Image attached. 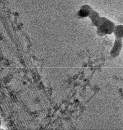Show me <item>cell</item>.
Masks as SVG:
<instances>
[{"label":"cell","instance_id":"obj_4","mask_svg":"<svg viewBox=\"0 0 123 130\" xmlns=\"http://www.w3.org/2000/svg\"><path fill=\"white\" fill-rule=\"evenodd\" d=\"M89 10H88V9H87V7L83 6L79 11L78 16L81 17H85L89 15Z\"/></svg>","mask_w":123,"mask_h":130},{"label":"cell","instance_id":"obj_1","mask_svg":"<svg viewBox=\"0 0 123 130\" xmlns=\"http://www.w3.org/2000/svg\"><path fill=\"white\" fill-rule=\"evenodd\" d=\"M114 27V25L112 22L102 18L97 26V32L99 36H104L113 32Z\"/></svg>","mask_w":123,"mask_h":130},{"label":"cell","instance_id":"obj_2","mask_svg":"<svg viewBox=\"0 0 123 130\" xmlns=\"http://www.w3.org/2000/svg\"><path fill=\"white\" fill-rule=\"evenodd\" d=\"M122 45L121 39L116 38L110 51V55L112 57H116L119 55L122 47Z\"/></svg>","mask_w":123,"mask_h":130},{"label":"cell","instance_id":"obj_3","mask_svg":"<svg viewBox=\"0 0 123 130\" xmlns=\"http://www.w3.org/2000/svg\"><path fill=\"white\" fill-rule=\"evenodd\" d=\"M113 32L117 39L123 38V26L118 25L115 27Z\"/></svg>","mask_w":123,"mask_h":130}]
</instances>
